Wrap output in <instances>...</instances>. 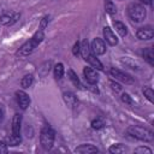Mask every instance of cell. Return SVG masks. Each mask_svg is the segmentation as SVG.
<instances>
[{"mask_svg":"<svg viewBox=\"0 0 154 154\" xmlns=\"http://www.w3.org/2000/svg\"><path fill=\"white\" fill-rule=\"evenodd\" d=\"M43 37H45L43 30H41V29L37 30V31L34 34V36H32L29 41H26L25 43H23V45L20 46V48L17 51V55H18V57H26V55L31 54V53L34 52V49L42 42Z\"/></svg>","mask_w":154,"mask_h":154,"instance_id":"6da1fadb","label":"cell"},{"mask_svg":"<svg viewBox=\"0 0 154 154\" xmlns=\"http://www.w3.org/2000/svg\"><path fill=\"white\" fill-rule=\"evenodd\" d=\"M126 132L129 135H131L132 137H135L137 140H141V141H144V142H152L154 140V134L150 130L144 129L142 126H136V125L129 126Z\"/></svg>","mask_w":154,"mask_h":154,"instance_id":"7a4b0ae2","label":"cell"},{"mask_svg":"<svg viewBox=\"0 0 154 154\" xmlns=\"http://www.w3.org/2000/svg\"><path fill=\"white\" fill-rule=\"evenodd\" d=\"M54 138H55V134L49 126L42 128L41 134H40V143L45 150H49L53 147Z\"/></svg>","mask_w":154,"mask_h":154,"instance_id":"3957f363","label":"cell"},{"mask_svg":"<svg viewBox=\"0 0 154 154\" xmlns=\"http://www.w3.org/2000/svg\"><path fill=\"white\" fill-rule=\"evenodd\" d=\"M128 13H129V17L134 22H142L147 16L144 6H142L141 4H131V5H129Z\"/></svg>","mask_w":154,"mask_h":154,"instance_id":"277c9868","label":"cell"},{"mask_svg":"<svg viewBox=\"0 0 154 154\" xmlns=\"http://www.w3.org/2000/svg\"><path fill=\"white\" fill-rule=\"evenodd\" d=\"M90 49H91L93 53L96 54V55L105 54V52H106V45H105V41H103L102 38H99V37L94 38L93 42H91V47H90Z\"/></svg>","mask_w":154,"mask_h":154,"instance_id":"5b68a950","label":"cell"},{"mask_svg":"<svg viewBox=\"0 0 154 154\" xmlns=\"http://www.w3.org/2000/svg\"><path fill=\"white\" fill-rule=\"evenodd\" d=\"M109 73H111L112 77H114L116 79H118V81H120V82H123V83L130 84V83L134 82L132 78H131V76H129L128 73H125V72H123V71H120V70H118V69H111V70H109Z\"/></svg>","mask_w":154,"mask_h":154,"instance_id":"8992f818","label":"cell"},{"mask_svg":"<svg viewBox=\"0 0 154 154\" xmlns=\"http://www.w3.org/2000/svg\"><path fill=\"white\" fill-rule=\"evenodd\" d=\"M16 100H17V103L19 105V107L22 109H26L28 106L30 105V97L23 90H17L16 91Z\"/></svg>","mask_w":154,"mask_h":154,"instance_id":"52a82bcc","label":"cell"},{"mask_svg":"<svg viewBox=\"0 0 154 154\" xmlns=\"http://www.w3.org/2000/svg\"><path fill=\"white\" fill-rule=\"evenodd\" d=\"M83 75H84L85 81H87L89 84H95V83H97V81H99V75H97V72H96L93 67H84Z\"/></svg>","mask_w":154,"mask_h":154,"instance_id":"ba28073f","label":"cell"},{"mask_svg":"<svg viewBox=\"0 0 154 154\" xmlns=\"http://www.w3.org/2000/svg\"><path fill=\"white\" fill-rule=\"evenodd\" d=\"M19 13L16 12H10V13H5L0 17V24L2 25H12L13 23H16L19 19Z\"/></svg>","mask_w":154,"mask_h":154,"instance_id":"9c48e42d","label":"cell"},{"mask_svg":"<svg viewBox=\"0 0 154 154\" xmlns=\"http://www.w3.org/2000/svg\"><path fill=\"white\" fill-rule=\"evenodd\" d=\"M136 36L140 38V40H150L153 38L154 36V31H153V28L152 26H143V28H140L136 32Z\"/></svg>","mask_w":154,"mask_h":154,"instance_id":"30bf717a","label":"cell"},{"mask_svg":"<svg viewBox=\"0 0 154 154\" xmlns=\"http://www.w3.org/2000/svg\"><path fill=\"white\" fill-rule=\"evenodd\" d=\"M20 124H22V116L14 114L12 119V136L20 137Z\"/></svg>","mask_w":154,"mask_h":154,"instance_id":"8fae6325","label":"cell"},{"mask_svg":"<svg viewBox=\"0 0 154 154\" xmlns=\"http://www.w3.org/2000/svg\"><path fill=\"white\" fill-rule=\"evenodd\" d=\"M103 37L106 40V42L111 46H116L118 43V38L116 36V34L112 31V29L109 26H105L103 28Z\"/></svg>","mask_w":154,"mask_h":154,"instance_id":"7c38bea8","label":"cell"},{"mask_svg":"<svg viewBox=\"0 0 154 154\" xmlns=\"http://www.w3.org/2000/svg\"><path fill=\"white\" fill-rule=\"evenodd\" d=\"M76 153H81V154H88V153H97L99 149L96 147H94L93 144H82L79 147H77L75 149Z\"/></svg>","mask_w":154,"mask_h":154,"instance_id":"4fadbf2b","label":"cell"},{"mask_svg":"<svg viewBox=\"0 0 154 154\" xmlns=\"http://www.w3.org/2000/svg\"><path fill=\"white\" fill-rule=\"evenodd\" d=\"M85 60H87V61H88L93 67H96L97 70H102V69H103V66H102L101 61H100V60L95 57V54H93V53H90Z\"/></svg>","mask_w":154,"mask_h":154,"instance_id":"5bb4252c","label":"cell"},{"mask_svg":"<svg viewBox=\"0 0 154 154\" xmlns=\"http://www.w3.org/2000/svg\"><path fill=\"white\" fill-rule=\"evenodd\" d=\"M144 60H147L149 63V65H154V51L152 47H148V48H144L143 53H142Z\"/></svg>","mask_w":154,"mask_h":154,"instance_id":"9a60e30c","label":"cell"},{"mask_svg":"<svg viewBox=\"0 0 154 154\" xmlns=\"http://www.w3.org/2000/svg\"><path fill=\"white\" fill-rule=\"evenodd\" d=\"M108 150H109V153H112V154H122V153H125V152L128 150V148H126L124 144H122V143H117V144L111 146Z\"/></svg>","mask_w":154,"mask_h":154,"instance_id":"2e32d148","label":"cell"},{"mask_svg":"<svg viewBox=\"0 0 154 154\" xmlns=\"http://www.w3.org/2000/svg\"><path fill=\"white\" fill-rule=\"evenodd\" d=\"M90 47H89V42H88V40H83V42H82V45H81V51H79V53L82 54V57H83V59L85 60L87 58H88V55L90 54Z\"/></svg>","mask_w":154,"mask_h":154,"instance_id":"e0dca14e","label":"cell"},{"mask_svg":"<svg viewBox=\"0 0 154 154\" xmlns=\"http://www.w3.org/2000/svg\"><path fill=\"white\" fill-rule=\"evenodd\" d=\"M113 25H114V28H116V31L119 34V36H122V37H125V36H126L128 30H126L125 24H123L122 22H114Z\"/></svg>","mask_w":154,"mask_h":154,"instance_id":"ac0fdd59","label":"cell"},{"mask_svg":"<svg viewBox=\"0 0 154 154\" xmlns=\"http://www.w3.org/2000/svg\"><path fill=\"white\" fill-rule=\"evenodd\" d=\"M64 100H65V102L70 106V107H73L76 103H77V99H76V96H75V94H72V93H70V91H67V93H64Z\"/></svg>","mask_w":154,"mask_h":154,"instance_id":"d6986e66","label":"cell"},{"mask_svg":"<svg viewBox=\"0 0 154 154\" xmlns=\"http://www.w3.org/2000/svg\"><path fill=\"white\" fill-rule=\"evenodd\" d=\"M105 8H106V12L109 13L111 16L117 13V7L112 0H105Z\"/></svg>","mask_w":154,"mask_h":154,"instance_id":"ffe728a7","label":"cell"},{"mask_svg":"<svg viewBox=\"0 0 154 154\" xmlns=\"http://www.w3.org/2000/svg\"><path fill=\"white\" fill-rule=\"evenodd\" d=\"M32 82H34L32 75H25V76L22 78V81H20V85L25 89V88H29V87L32 84Z\"/></svg>","mask_w":154,"mask_h":154,"instance_id":"44dd1931","label":"cell"},{"mask_svg":"<svg viewBox=\"0 0 154 154\" xmlns=\"http://www.w3.org/2000/svg\"><path fill=\"white\" fill-rule=\"evenodd\" d=\"M63 76H64V65L61 63H59L54 66V77L57 79H60V78H63Z\"/></svg>","mask_w":154,"mask_h":154,"instance_id":"7402d4cb","label":"cell"},{"mask_svg":"<svg viewBox=\"0 0 154 154\" xmlns=\"http://www.w3.org/2000/svg\"><path fill=\"white\" fill-rule=\"evenodd\" d=\"M69 77H70V79H71V82L73 83L75 87H77V88H81V87H82V85H81V82H79V79H78V77H77V75H76L72 70H69Z\"/></svg>","mask_w":154,"mask_h":154,"instance_id":"603a6c76","label":"cell"},{"mask_svg":"<svg viewBox=\"0 0 154 154\" xmlns=\"http://www.w3.org/2000/svg\"><path fill=\"white\" fill-rule=\"evenodd\" d=\"M6 141H7V146H12V147H14V146H18L20 142H22V138L20 137H14V136H10V137H7L6 138Z\"/></svg>","mask_w":154,"mask_h":154,"instance_id":"cb8c5ba5","label":"cell"},{"mask_svg":"<svg viewBox=\"0 0 154 154\" xmlns=\"http://www.w3.org/2000/svg\"><path fill=\"white\" fill-rule=\"evenodd\" d=\"M103 125H105V122L101 118H96V119H94L91 122V128L95 129V130H99V129L103 128Z\"/></svg>","mask_w":154,"mask_h":154,"instance_id":"d4e9b609","label":"cell"},{"mask_svg":"<svg viewBox=\"0 0 154 154\" xmlns=\"http://www.w3.org/2000/svg\"><path fill=\"white\" fill-rule=\"evenodd\" d=\"M143 94H144V96L150 101V102H153V96H154V93H153V90H152V88H144L143 89Z\"/></svg>","mask_w":154,"mask_h":154,"instance_id":"484cf974","label":"cell"},{"mask_svg":"<svg viewBox=\"0 0 154 154\" xmlns=\"http://www.w3.org/2000/svg\"><path fill=\"white\" fill-rule=\"evenodd\" d=\"M135 153H137V154H144V153L152 154V149L148 148V147H138V148L135 149Z\"/></svg>","mask_w":154,"mask_h":154,"instance_id":"4316f807","label":"cell"},{"mask_svg":"<svg viewBox=\"0 0 154 154\" xmlns=\"http://www.w3.org/2000/svg\"><path fill=\"white\" fill-rule=\"evenodd\" d=\"M120 99H122V101H123L124 103H128V105H131V103H132V100H131V97H130V95H129V94H126V93H124V94H122V96H120Z\"/></svg>","mask_w":154,"mask_h":154,"instance_id":"83f0119b","label":"cell"},{"mask_svg":"<svg viewBox=\"0 0 154 154\" xmlns=\"http://www.w3.org/2000/svg\"><path fill=\"white\" fill-rule=\"evenodd\" d=\"M79 51H81V45H79V42H76V43L73 45L72 53H73L75 55H77V54H79Z\"/></svg>","mask_w":154,"mask_h":154,"instance_id":"f1b7e54d","label":"cell"},{"mask_svg":"<svg viewBox=\"0 0 154 154\" xmlns=\"http://www.w3.org/2000/svg\"><path fill=\"white\" fill-rule=\"evenodd\" d=\"M5 153H7V144L0 141V154H5Z\"/></svg>","mask_w":154,"mask_h":154,"instance_id":"f546056e","label":"cell"},{"mask_svg":"<svg viewBox=\"0 0 154 154\" xmlns=\"http://www.w3.org/2000/svg\"><path fill=\"white\" fill-rule=\"evenodd\" d=\"M109 84H111V87H112V89H113V90H116V91H120V90H122V87H120L118 83H116V82L111 81V82H109Z\"/></svg>","mask_w":154,"mask_h":154,"instance_id":"4dcf8cb0","label":"cell"},{"mask_svg":"<svg viewBox=\"0 0 154 154\" xmlns=\"http://www.w3.org/2000/svg\"><path fill=\"white\" fill-rule=\"evenodd\" d=\"M47 22H48V18H47V17H45V18L42 19V22H41V28H40L41 30H43V29H45V26H46Z\"/></svg>","mask_w":154,"mask_h":154,"instance_id":"1f68e13d","label":"cell"},{"mask_svg":"<svg viewBox=\"0 0 154 154\" xmlns=\"http://www.w3.org/2000/svg\"><path fill=\"white\" fill-rule=\"evenodd\" d=\"M2 119H4V111H2V108L0 107V123L2 122Z\"/></svg>","mask_w":154,"mask_h":154,"instance_id":"d6a6232c","label":"cell"},{"mask_svg":"<svg viewBox=\"0 0 154 154\" xmlns=\"http://www.w3.org/2000/svg\"><path fill=\"white\" fill-rule=\"evenodd\" d=\"M140 1L143 4H147V5H152V0H140Z\"/></svg>","mask_w":154,"mask_h":154,"instance_id":"836d02e7","label":"cell"}]
</instances>
